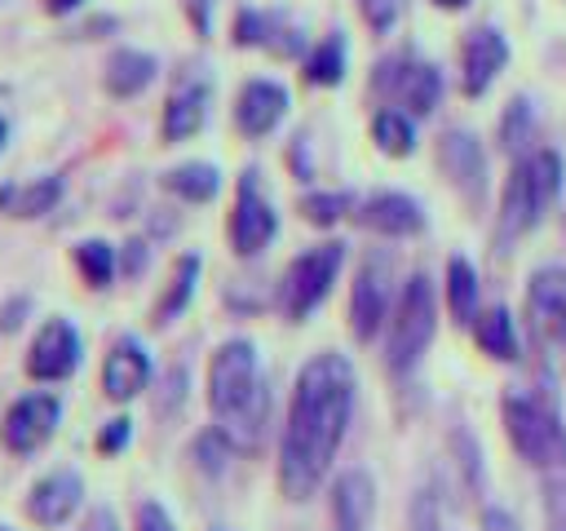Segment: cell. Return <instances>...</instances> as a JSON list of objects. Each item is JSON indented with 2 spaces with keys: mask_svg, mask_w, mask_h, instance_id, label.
Masks as SVG:
<instances>
[{
  "mask_svg": "<svg viewBox=\"0 0 566 531\" xmlns=\"http://www.w3.org/2000/svg\"><path fill=\"white\" fill-rule=\"evenodd\" d=\"M137 531H177V527H172V518L164 513V504L146 500V504H137Z\"/></svg>",
  "mask_w": 566,
  "mask_h": 531,
  "instance_id": "1f68e13d",
  "label": "cell"
},
{
  "mask_svg": "<svg viewBox=\"0 0 566 531\" xmlns=\"http://www.w3.org/2000/svg\"><path fill=\"white\" fill-rule=\"evenodd\" d=\"M287 111V88L274 84V80H248L239 88V102H234V119L248 137H265Z\"/></svg>",
  "mask_w": 566,
  "mask_h": 531,
  "instance_id": "2e32d148",
  "label": "cell"
},
{
  "mask_svg": "<svg viewBox=\"0 0 566 531\" xmlns=\"http://www.w3.org/2000/svg\"><path fill=\"white\" fill-rule=\"evenodd\" d=\"M124 442H128V420H124V416H119V420H111V425L97 434V447H102V451H119Z\"/></svg>",
  "mask_w": 566,
  "mask_h": 531,
  "instance_id": "836d02e7",
  "label": "cell"
},
{
  "mask_svg": "<svg viewBox=\"0 0 566 531\" xmlns=\"http://www.w3.org/2000/svg\"><path fill=\"white\" fill-rule=\"evenodd\" d=\"M49 4V13H71V9H80L84 0H44Z\"/></svg>",
  "mask_w": 566,
  "mask_h": 531,
  "instance_id": "74e56055",
  "label": "cell"
},
{
  "mask_svg": "<svg viewBox=\"0 0 566 531\" xmlns=\"http://www.w3.org/2000/svg\"><path fill=\"white\" fill-rule=\"evenodd\" d=\"M438 327V301H433V283L424 274H411L389 310V341H385V363L394 372H407L433 341Z\"/></svg>",
  "mask_w": 566,
  "mask_h": 531,
  "instance_id": "277c9868",
  "label": "cell"
},
{
  "mask_svg": "<svg viewBox=\"0 0 566 531\" xmlns=\"http://www.w3.org/2000/svg\"><path fill=\"white\" fill-rule=\"evenodd\" d=\"M562 190V155L557 150H531L517 159V168L504 181V199H500V235H526L544 221L548 204Z\"/></svg>",
  "mask_w": 566,
  "mask_h": 531,
  "instance_id": "3957f363",
  "label": "cell"
},
{
  "mask_svg": "<svg viewBox=\"0 0 566 531\" xmlns=\"http://www.w3.org/2000/svg\"><path fill=\"white\" fill-rule=\"evenodd\" d=\"M75 266H80V274H84L88 288H106L111 274H115V248L102 243V239H84L75 248Z\"/></svg>",
  "mask_w": 566,
  "mask_h": 531,
  "instance_id": "f1b7e54d",
  "label": "cell"
},
{
  "mask_svg": "<svg viewBox=\"0 0 566 531\" xmlns=\"http://www.w3.org/2000/svg\"><path fill=\"white\" fill-rule=\"evenodd\" d=\"M186 13H190V22L199 31H208V0H186Z\"/></svg>",
  "mask_w": 566,
  "mask_h": 531,
  "instance_id": "8d00e7d4",
  "label": "cell"
},
{
  "mask_svg": "<svg viewBox=\"0 0 566 531\" xmlns=\"http://www.w3.org/2000/svg\"><path fill=\"white\" fill-rule=\"evenodd\" d=\"M0 531H9V527H0Z\"/></svg>",
  "mask_w": 566,
  "mask_h": 531,
  "instance_id": "b9f144b4",
  "label": "cell"
},
{
  "mask_svg": "<svg viewBox=\"0 0 566 531\" xmlns=\"http://www.w3.org/2000/svg\"><path fill=\"white\" fill-rule=\"evenodd\" d=\"M164 186H168L172 195L190 199V204H203V199H212V195H217L221 173H217L212 164H181V168H172V173L164 177Z\"/></svg>",
  "mask_w": 566,
  "mask_h": 531,
  "instance_id": "484cf974",
  "label": "cell"
},
{
  "mask_svg": "<svg viewBox=\"0 0 566 531\" xmlns=\"http://www.w3.org/2000/svg\"><path fill=\"white\" fill-rule=\"evenodd\" d=\"M155 80V58L142 49H115L106 58V93L115 97H133Z\"/></svg>",
  "mask_w": 566,
  "mask_h": 531,
  "instance_id": "44dd1931",
  "label": "cell"
},
{
  "mask_svg": "<svg viewBox=\"0 0 566 531\" xmlns=\"http://www.w3.org/2000/svg\"><path fill=\"white\" fill-rule=\"evenodd\" d=\"M389 257L385 252H367L358 274H354V292H349V332L358 341H371L376 327L389 319Z\"/></svg>",
  "mask_w": 566,
  "mask_h": 531,
  "instance_id": "52a82bcc",
  "label": "cell"
},
{
  "mask_svg": "<svg viewBox=\"0 0 566 531\" xmlns=\"http://www.w3.org/2000/svg\"><path fill=\"white\" fill-rule=\"evenodd\" d=\"M340 261H345V243L327 239V243H314L305 248L301 257H292V266L283 270V283H279V305L287 319H305L323 305V296L332 292L336 274H340Z\"/></svg>",
  "mask_w": 566,
  "mask_h": 531,
  "instance_id": "8992f818",
  "label": "cell"
},
{
  "mask_svg": "<svg viewBox=\"0 0 566 531\" xmlns=\"http://www.w3.org/2000/svg\"><path fill=\"white\" fill-rule=\"evenodd\" d=\"M358 221L367 226V230H376V235H416L420 226H424V212H420V204L416 199H407V195H398V190H385V195H371L367 204H363V212H358Z\"/></svg>",
  "mask_w": 566,
  "mask_h": 531,
  "instance_id": "e0dca14e",
  "label": "cell"
},
{
  "mask_svg": "<svg viewBox=\"0 0 566 531\" xmlns=\"http://www.w3.org/2000/svg\"><path fill=\"white\" fill-rule=\"evenodd\" d=\"M80 531H119V522H115V513L111 509H93L88 518H84V527Z\"/></svg>",
  "mask_w": 566,
  "mask_h": 531,
  "instance_id": "e575fe53",
  "label": "cell"
},
{
  "mask_svg": "<svg viewBox=\"0 0 566 531\" xmlns=\"http://www.w3.org/2000/svg\"><path fill=\"white\" fill-rule=\"evenodd\" d=\"M371 509H376V487H371V478H367L363 469L340 473V482L332 487V522H336V527H349V531H367Z\"/></svg>",
  "mask_w": 566,
  "mask_h": 531,
  "instance_id": "ac0fdd59",
  "label": "cell"
},
{
  "mask_svg": "<svg viewBox=\"0 0 566 531\" xmlns=\"http://www.w3.org/2000/svg\"><path fill=\"white\" fill-rule=\"evenodd\" d=\"M380 88H389L411 115H429L438 106V93H442V80L429 62H411V58H389L380 62V75H376Z\"/></svg>",
  "mask_w": 566,
  "mask_h": 531,
  "instance_id": "8fae6325",
  "label": "cell"
},
{
  "mask_svg": "<svg viewBox=\"0 0 566 531\" xmlns=\"http://www.w3.org/2000/svg\"><path fill=\"white\" fill-rule=\"evenodd\" d=\"M274 230H279V217H274V208L261 199L256 173H243L239 199H234V212H230V243H234V252H239V257L261 252V248L274 239Z\"/></svg>",
  "mask_w": 566,
  "mask_h": 531,
  "instance_id": "9c48e42d",
  "label": "cell"
},
{
  "mask_svg": "<svg viewBox=\"0 0 566 531\" xmlns=\"http://www.w3.org/2000/svg\"><path fill=\"white\" fill-rule=\"evenodd\" d=\"M57 420H62V403H57L53 394H22V398L4 412L0 438H4V447H9V451H18V456H22V451L44 447V442L53 438Z\"/></svg>",
  "mask_w": 566,
  "mask_h": 531,
  "instance_id": "ba28073f",
  "label": "cell"
},
{
  "mask_svg": "<svg viewBox=\"0 0 566 531\" xmlns=\"http://www.w3.org/2000/svg\"><path fill=\"white\" fill-rule=\"evenodd\" d=\"M57 199H62V181L57 177H35V181L0 186V212H9V217H44Z\"/></svg>",
  "mask_w": 566,
  "mask_h": 531,
  "instance_id": "ffe728a7",
  "label": "cell"
},
{
  "mask_svg": "<svg viewBox=\"0 0 566 531\" xmlns=\"http://www.w3.org/2000/svg\"><path fill=\"white\" fill-rule=\"evenodd\" d=\"M371 137H376V146H380L385 155H411V146H416V128H411V119H407L402 111H394V106L376 111V119H371Z\"/></svg>",
  "mask_w": 566,
  "mask_h": 531,
  "instance_id": "4316f807",
  "label": "cell"
},
{
  "mask_svg": "<svg viewBox=\"0 0 566 531\" xmlns=\"http://www.w3.org/2000/svg\"><path fill=\"white\" fill-rule=\"evenodd\" d=\"M203 115H208V84H186V88H177V93L168 97V106H164V137H168V142H181V137L199 133Z\"/></svg>",
  "mask_w": 566,
  "mask_h": 531,
  "instance_id": "7402d4cb",
  "label": "cell"
},
{
  "mask_svg": "<svg viewBox=\"0 0 566 531\" xmlns=\"http://www.w3.org/2000/svg\"><path fill=\"white\" fill-rule=\"evenodd\" d=\"M504 434L526 465H535V469L566 465V429L544 403H535L526 394H509L504 398Z\"/></svg>",
  "mask_w": 566,
  "mask_h": 531,
  "instance_id": "5b68a950",
  "label": "cell"
},
{
  "mask_svg": "<svg viewBox=\"0 0 566 531\" xmlns=\"http://www.w3.org/2000/svg\"><path fill=\"white\" fill-rule=\"evenodd\" d=\"M349 412H354L349 358L332 350L314 354L296 372V389H292V407L279 442V487L287 500H310L323 487L336 460V447L345 438Z\"/></svg>",
  "mask_w": 566,
  "mask_h": 531,
  "instance_id": "6da1fadb",
  "label": "cell"
},
{
  "mask_svg": "<svg viewBox=\"0 0 566 531\" xmlns=\"http://www.w3.org/2000/svg\"><path fill=\"white\" fill-rule=\"evenodd\" d=\"M411 531H447V518H442V509L429 491H420L416 504H411Z\"/></svg>",
  "mask_w": 566,
  "mask_h": 531,
  "instance_id": "4dcf8cb0",
  "label": "cell"
},
{
  "mask_svg": "<svg viewBox=\"0 0 566 531\" xmlns=\"http://www.w3.org/2000/svg\"><path fill=\"white\" fill-rule=\"evenodd\" d=\"M80 350H84L80 345V332L66 319H49L35 332L31 350H27V372L35 381H62V376H71L80 367Z\"/></svg>",
  "mask_w": 566,
  "mask_h": 531,
  "instance_id": "30bf717a",
  "label": "cell"
},
{
  "mask_svg": "<svg viewBox=\"0 0 566 531\" xmlns=\"http://www.w3.org/2000/svg\"><path fill=\"white\" fill-rule=\"evenodd\" d=\"M509 62V44L495 27H478L469 40H464V58H460V71H464V93L478 97L491 88V80L504 71Z\"/></svg>",
  "mask_w": 566,
  "mask_h": 531,
  "instance_id": "9a60e30c",
  "label": "cell"
},
{
  "mask_svg": "<svg viewBox=\"0 0 566 531\" xmlns=\"http://www.w3.org/2000/svg\"><path fill=\"white\" fill-rule=\"evenodd\" d=\"M336 531H349V527H336Z\"/></svg>",
  "mask_w": 566,
  "mask_h": 531,
  "instance_id": "60d3db41",
  "label": "cell"
},
{
  "mask_svg": "<svg viewBox=\"0 0 566 531\" xmlns=\"http://www.w3.org/2000/svg\"><path fill=\"white\" fill-rule=\"evenodd\" d=\"M526 310L535 319V332L566 350V270L562 266H544L531 274Z\"/></svg>",
  "mask_w": 566,
  "mask_h": 531,
  "instance_id": "7c38bea8",
  "label": "cell"
},
{
  "mask_svg": "<svg viewBox=\"0 0 566 531\" xmlns=\"http://www.w3.org/2000/svg\"><path fill=\"white\" fill-rule=\"evenodd\" d=\"M301 208H305V217H310L314 226H332V221L349 208V195H305Z\"/></svg>",
  "mask_w": 566,
  "mask_h": 531,
  "instance_id": "f546056e",
  "label": "cell"
},
{
  "mask_svg": "<svg viewBox=\"0 0 566 531\" xmlns=\"http://www.w3.org/2000/svg\"><path fill=\"white\" fill-rule=\"evenodd\" d=\"M208 407L217 429L230 438V447H256L265 420H270V385L256 363V345L234 336L217 345L208 363Z\"/></svg>",
  "mask_w": 566,
  "mask_h": 531,
  "instance_id": "7a4b0ae2",
  "label": "cell"
},
{
  "mask_svg": "<svg viewBox=\"0 0 566 531\" xmlns=\"http://www.w3.org/2000/svg\"><path fill=\"white\" fill-rule=\"evenodd\" d=\"M447 305H451V319L455 323H469L478 319V279H473V266L464 257H451L447 266Z\"/></svg>",
  "mask_w": 566,
  "mask_h": 531,
  "instance_id": "d4e9b609",
  "label": "cell"
},
{
  "mask_svg": "<svg viewBox=\"0 0 566 531\" xmlns=\"http://www.w3.org/2000/svg\"><path fill=\"white\" fill-rule=\"evenodd\" d=\"M340 75H345V40L340 35H327L305 58V80L310 84H340Z\"/></svg>",
  "mask_w": 566,
  "mask_h": 531,
  "instance_id": "83f0119b",
  "label": "cell"
},
{
  "mask_svg": "<svg viewBox=\"0 0 566 531\" xmlns=\"http://www.w3.org/2000/svg\"><path fill=\"white\" fill-rule=\"evenodd\" d=\"M363 18H367L376 31H385V27L398 18V0H363Z\"/></svg>",
  "mask_w": 566,
  "mask_h": 531,
  "instance_id": "d6a6232c",
  "label": "cell"
},
{
  "mask_svg": "<svg viewBox=\"0 0 566 531\" xmlns=\"http://www.w3.org/2000/svg\"><path fill=\"white\" fill-rule=\"evenodd\" d=\"M482 531H517V522H513L504 509H486V513H482Z\"/></svg>",
  "mask_w": 566,
  "mask_h": 531,
  "instance_id": "d590c367",
  "label": "cell"
},
{
  "mask_svg": "<svg viewBox=\"0 0 566 531\" xmlns=\"http://www.w3.org/2000/svg\"><path fill=\"white\" fill-rule=\"evenodd\" d=\"M478 345H482V354H491L500 363L517 358V332H513V319L504 305L478 314Z\"/></svg>",
  "mask_w": 566,
  "mask_h": 531,
  "instance_id": "cb8c5ba5",
  "label": "cell"
},
{
  "mask_svg": "<svg viewBox=\"0 0 566 531\" xmlns=\"http://www.w3.org/2000/svg\"><path fill=\"white\" fill-rule=\"evenodd\" d=\"M195 283H199V257H195V252H186V257L172 266V279H168V288H164V296L155 301V323H159V327H164V323H172V319L186 310V301H190Z\"/></svg>",
  "mask_w": 566,
  "mask_h": 531,
  "instance_id": "603a6c76",
  "label": "cell"
},
{
  "mask_svg": "<svg viewBox=\"0 0 566 531\" xmlns=\"http://www.w3.org/2000/svg\"><path fill=\"white\" fill-rule=\"evenodd\" d=\"M146 381H150V354H146V345L137 336H119L111 345L106 363H102V389H106V398L128 403L133 394L146 389Z\"/></svg>",
  "mask_w": 566,
  "mask_h": 531,
  "instance_id": "4fadbf2b",
  "label": "cell"
},
{
  "mask_svg": "<svg viewBox=\"0 0 566 531\" xmlns=\"http://www.w3.org/2000/svg\"><path fill=\"white\" fill-rule=\"evenodd\" d=\"M433 4H438V9H464L469 0H433Z\"/></svg>",
  "mask_w": 566,
  "mask_h": 531,
  "instance_id": "f35d334b",
  "label": "cell"
},
{
  "mask_svg": "<svg viewBox=\"0 0 566 531\" xmlns=\"http://www.w3.org/2000/svg\"><path fill=\"white\" fill-rule=\"evenodd\" d=\"M0 146H4V119H0Z\"/></svg>",
  "mask_w": 566,
  "mask_h": 531,
  "instance_id": "ab89813d",
  "label": "cell"
},
{
  "mask_svg": "<svg viewBox=\"0 0 566 531\" xmlns=\"http://www.w3.org/2000/svg\"><path fill=\"white\" fill-rule=\"evenodd\" d=\"M442 164H447V173L455 177V186H460L464 195H478V190H482L486 159H482V146H478L469 133H447V137H442Z\"/></svg>",
  "mask_w": 566,
  "mask_h": 531,
  "instance_id": "d6986e66",
  "label": "cell"
},
{
  "mask_svg": "<svg viewBox=\"0 0 566 531\" xmlns=\"http://www.w3.org/2000/svg\"><path fill=\"white\" fill-rule=\"evenodd\" d=\"M80 500H84V478H80L75 469H53V473H44V478L31 487L27 513H31L40 527H62V522L80 509Z\"/></svg>",
  "mask_w": 566,
  "mask_h": 531,
  "instance_id": "5bb4252c",
  "label": "cell"
}]
</instances>
